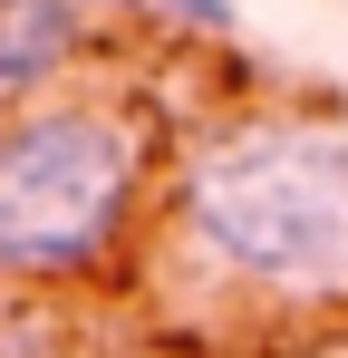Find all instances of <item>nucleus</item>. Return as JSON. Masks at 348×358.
I'll return each instance as SVG.
<instances>
[{"mask_svg": "<svg viewBox=\"0 0 348 358\" xmlns=\"http://www.w3.org/2000/svg\"><path fill=\"white\" fill-rule=\"evenodd\" d=\"M155 213V117L126 97H39L0 117V291L107 281Z\"/></svg>", "mask_w": 348, "mask_h": 358, "instance_id": "f03ea898", "label": "nucleus"}, {"mask_svg": "<svg viewBox=\"0 0 348 358\" xmlns=\"http://www.w3.org/2000/svg\"><path fill=\"white\" fill-rule=\"evenodd\" d=\"M97 49L87 0H0V117L58 97Z\"/></svg>", "mask_w": 348, "mask_h": 358, "instance_id": "7ed1b4c3", "label": "nucleus"}, {"mask_svg": "<svg viewBox=\"0 0 348 358\" xmlns=\"http://www.w3.org/2000/svg\"><path fill=\"white\" fill-rule=\"evenodd\" d=\"M165 29H194V39H232V0H145Z\"/></svg>", "mask_w": 348, "mask_h": 358, "instance_id": "39448f33", "label": "nucleus"}, {"mask_svg": "<svg viewBox=\"0 0 348 358\" xmlns=\"http://www.w3.org/2000/svg\"><path fill=\"white\" fill-rule=\"evenodd\" d=\"M261 358H348V320L339 310H319V320H300V329H281Z\"/></svg>", "mask_w": 348, "mask_h": 358, "instance_id": "20e7f679", "label": "nucleus"}, {"mask_svg": "<svg viewBox=\"0 0 348 358\" xmlns=\"http://www.w3.org/2000/svg\"><path fill=\"white\" fill-rule=\"evenodd\" d=\"M165 223L194 271L300 320L348 310V117L232 107L165 165Z\"/></svg>", "mask_w": 348, "mask_h": 358, "instance_id": "f257e3e1", "label": "nucleus"}]
</instances>
